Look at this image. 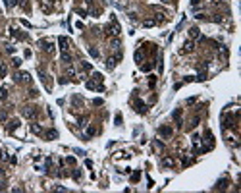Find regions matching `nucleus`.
Returning a JSON list of instances; mask_svg holds the SVG:
<instances>
[{
    "label": "nucleus",
    "instance_id": "nucleus-1",
    "mask_svg": "<svg viewBox=\"0 0 241 193\" xmlns=\"http://www.w3.org/2000/svg\"><path fill=\"white\" fill-rule=\"evenodd\" d=\"M104 31H106L108 35H120V23H118V21H116L114 17H112V23H108V25H106V27H104Z\"/></svg>",
    "mask_w": 241,
    "mask_h": 193
},
{
    "label": "nucleus",
    "instance_id": "nucleus-2",
    "mask_svg": "<svg viewBox=\"0 0 241 193\" xmlns=\"http://www.w3.org/2000/svg\"><path fill=\"white\" fill-rule=\"evenodd\" d=\"M21 116L27 118V120H33V118L37 116V108L35 106H23L21 108Z\"/></svg>",
    "mask_w": 241,
    "mask_h": 193
},
{
    "label": "nucleus",
    "instance_id": "nucleus-3",
    "mask_svg": "<svg viewBox=\"0 0 241 193\" xmlns=\"http://www.w3.org/2000/svg\"><path fill=\"white\" fill-rule=\"evenodd\" d=\"M39 44H41V48H43L44 52H52V50H54V43H52V41H48V39H41Z\"/></svg>",
    "mask_w": 241,
    "mask_h": 193
},
{
    "label": "nucleus",
    "instance_id": "nucleus-4",
    "mask_svg": "<svg viewBox=\"0 0 241 193\" xmlns=\"http://www.w3.org/2000/svg\"><path fill=\"white\" fill-rule=\"evenodd\" d=\"M133 104H135V110H137L139 114H145V112H147V106H145V103H143V100L135 99V103H133Z\"/></svg>",
    "mask_w": 241,
    "mask_h": 193
},
{
    "label": "nucleus",
    "instance_id": "nucleus-5",
    "mask_svg": "<svg viewBox=\"0 0 241 193\" xmlns=\"http://www.w3.org/2000/svg\"><path fill=\"white\" fill-rule=\"evenodd\" d=\"M58 43H60V50H62V52H68L69 43H68V39H66V37H60V39H58Z\"/></svg>",
    "mask_w": 241,
    "mask_h": 193
},
{
    "label": "nucleus",
    "instance_id": "nucleus-6",
    "mask_svg": "<svg viewBox=\"0 0 241 193\" xmlns=\"http://www.w3.org/2000/svg\"><path fill=\"white\" fill-rule=\"evenodd\" d=\"M16 79H17V81H25V83H29V81H31V75H29L27 72H20V73L16 75Z\"/></svg>",
    "mask_w": 241,
    "mask_h": 193
},
{
    "label": "nucleus",
    "instance_id": "nucleus-7",
    "mask_svg": "<svg viewBox=\"0 0 241 193\" xmlns=\"http://www.w3.org/2000/svg\"><path fill=\"white\" fill-rule=\"evenodd\" d=\"M158 133H160V135L162 137H172V127H168V126H164V127H160V130H158Z\"/></svg>",
    "mask_w": 241,
    "mask_h": 193
},
{
    "label": "nucleus",
    "instance_id": "nucleus-8",
    "mask_svg": "<svg viewBox=\"0 0 241 193\" xmlns=\"http://www.w3.org/2000/svg\"><path fill=\"white\" fill-rule=\"evenodd\" d=\"M193 48H195V44H193V41H187V43L183 44V48H182V54H187V52H191Z\"/></svg>",
    "mask_w": 241,
    "mask_h": 193
},
{
    "label": "nucleus",
    "instance_id": "nucleus-9",
    "mask_svg": "<svg viewBox=\"0 0 241 193\" xmlns=\"http://www.w3.org/2000/svg\"><path fill=\"white\" fill-rule=\"evenodd\" d=\"M43 135L50 141V139H56V137H58V131H56V130H48V131H44Z\"/></svg>",
    "mask_w": 241,
    "mask_h": 193
},
{
    "label": "nucleus",
    "instance_id": "nucleus-10",
    "mask_svg": "<svg viewBox=\"0 0 241 193\" xmlns=\"http://www.w3.org/2000/svg\"><path fill=\"white\" fill-rule=\"evenodd\" d=\"M116 64H118V58L110 56L108 60H106V68H108V70H114V68H116Z\"/></svg>",
    "mask_w": 241,
    "mask_h": 193
},
{
    "label": "nucleus",
    "instance_id": "nucleus-11",
    "mask_svg": "<svg viewBox=\"0 0 241 193\" xmlns=\"http://www.w3.org/2000/svg\"><path fill=\"white\" fill-rule=\"evenodd\" d=\"M31 131H33L35 135H43V133H44V130L39 126V124H33V126H31Z\"/></svg>",
    "mask_w": 241,
    "mask_h": 193
},
{
    "label": "nucleus",
    "instance_id": "nucleus-12",
    "mask_svg": "<svg viewBox=\"0 0 241 193\" xmlns=\"http://www.w3.org/2000/svg\"><path fill=\"white\" fill-rule=\"evenodd\" d=\"M72 103L75 104V108H81V104H83V99H81L79 95H73V96H72Z\"/></svg>",
    "mask_w": 241,
    "mask_h": 193
},
{
    "label": "nucleus",
    "instance_id": "nucleus-13",
    "mask_svg": "<svg viewBox=\"0 0 241 193\" xmlns=\"http://www.w3.org/2000/svg\"><path fill=\"white\" fill-rule=\"evenodd\" d=\"M162 164H164V166H168V168H172L175 162H174L172 157H164V158H162Z\"/></svg>",
    "mask_w": 241,
    "mask_h": 193
},
{
    "label": "nucleus",
    "instance_id": "nucleus-14",
    "mask_svg": "<svg viewBox=\"0 0 241 193\" xmlns=\"http://www.w3.org/2000/svg\"><path fill=\"white\" fill-rule=\"evenodd\" d=\"M199 35H201V31H199V27H191V29H189V37H191V39H197Z\"/></svg>",
    "mask_w": 241,
    "mask_h": 193
},
{
    "label": "nucleus",
    "instance_id": "nucleus-15",
    "mask_svg": "<svg viewBox=\"0 0 241 193\" xmlns=\"http://www.w3.org/2000/svg\"><path fill=\"white\" fill-rule=\"evenodd\" d=\"M174 120L178 126H182V110H174Z\"/></svg>",
    "mask_w": 241,
    "mask_h": 193
},
{
    "label": "nucleus",
    "instance_id": "nucleus-16",
    "mask_svg": "<svg viewBox=\"0 0 241 193\" xmlns=\"http://www.w3.org/2000/svg\"><path fill=\"white\" fill-rule=\"evenodd\" d=\"M16 127H20V120H12L10 124H8V130H10V131H14Z\"/></svg>",
    "mask_w": 241,
    "mask_h": 193
},
{
    "label": "nucleus",
    "instance_id": "nucleus-17",
    "mask_svg": "<svg viewBox=\"0 0 241 193\" xmlns=\"http://www.w3.org/2000/svg\"><path fill=\"white\" fill-rule=\"evenodd\" d=\"M89 54H91L93 58H99V56H100V52H99V50H96L95 47H89Z\"/></svg>",
    "mask_w": 241,
    "mask_h": 193
},
{
    "label": "nucleus",
    "instance_id": "nucleus-18",
    "mask_svg": "<svg viewBox=\"0 0 241 193\" xmlns=\"http://www.w3.org/2000/svg\"><path fill=\"white\" fill-rule=\"evenodd\" d=\"M93 81H95L96 85L102 83V75H100V73H93Z\"/></svg>",
    "mask_w": 241,
    "mask_h": 193
},
{
    "label": "nucleus",
    "instance_id": "nucleus-19",
    "mask_svg": "<svg viewBox=\"0 0 241 193\" xmlns=\"http://www.w3.org/2000/svg\"><path fill=\"white\" fill-rule=\"evenodd\" d=\"M120 44H122V43H120V39H118V37L110 41V47H112V48H120Z\"/></svg>",
    "mask_w": 241,
    "mask_h": 193
},
{
    "label": "nucleus",
    "instance_id": "nucleus-20",
    "mask_svg": "<svg viewBox=\"0 0 241 193\" xmlns=\"http://www.w3.org/2000/svg\"><path fill=\"white\" fill-rule=\"evenodd\" d=\"M135 62H139V64L143 62V50H141V48H139L137 52H135Z\"/></svg>",
    "mask_w": 241,
    "mask_h": 193
},
{
    "label": "nucleus",
    "instance_id": "nucleus-21",
    "mask_svg": "<svg viewBox=\"0 0 241 193\" xmlns=\"http://www.w3.org/2000/svg\"><path fill=\"white\" fill-rule=\"evenodd\" d=\"M62 62H66V64L72 62V56H69V52H62Z\"/></svg>",
    "mask_w": 241,
    "mask_h": 193
},
{
    "label": "nucleus",
    "instance_id": "nucleus-22",
    "mask_svg": "<svg viewBox=\"0 0 241 193\" xmlns=\"http://www.w3.org/2000/svg\"><path fill=\"white\" fill-rule=\"evenodd\" d=\"M81 68H83L85 72H91V70H93V66H91L89 62H81Z\"/></svg>",
    "mask_w": 241,
    "mask_h": 193
},
{
    "label": "nucleus",
    "instance_id": "nucleus-23",
    "mask_svg": "<svg viewBox=\"0 0 241 193\" xmlns=\"http://www.w3.org/2000/svg\"><path fill=\"white\" fill-rule=\"evenodd\" d=\"M154 23H156V20H145V21H143V25H145V27H152Z\"/></svg>",
    "mask_w": 241,
    "mask_h": 193
},
{
    "label": "nucleus",
    "instance_id": "nucleus-24",
    "mask_svg": "<svg viewBox=\"0 0 241 193\" xmlns=\"http://www.w3.org/2000/svg\"><path fill=\"white\" fill-rule=\"evenodd\" d=\"M95 133H96V130H95V127H89V130H87V133H85V137H93Z\"/></svg>",
    "mask_w": 241,
    "mask_h": 193
},
{
    "label": "nucleus",
    "instance_id": "nucleus-25",
    "mask_svg": "<svg viewBox=\"0 0 241 193\" xmlns=\"http://www.w3.org/2000/svg\"><path fill=\"white\" fill-rule=\"evenodd\" d=\"M6 95H8V93H6V87H2V89H0V99L4 100V99H6Z\"/></svg>",
    "mask_w": 241,
    "mask_h": 193
},
{
    "label": "nucleus",
    "instance_id": "nucleus-26",
    "mask_svg": "<svg viewBox=\"0 0 241 193\" xmlns=\"http://www.w3.org/2000/svg\"><path fill=\"white\" fill-rule=\"evenodd\" d=\"M152 66H154V64H147V66H141V70L143 72H149V70H152Z\"/></svg>",
    "mask_w": 241,
    "mask_h": 193
},
{
    "label": "nucleus",
    "instance_id": "nucleus-27",
    "mask_svg": "<svg viewBox=\"0 0 241 193\" xmlns=\"http://www.w3.org/2000/svg\"><path fill=\"white\" fill-rule=\"evenodd\" d=\"M16 4H17V0H6V6H8V8L16 6Z\"/></svg>",
    "mask_w": 241,
    "mask_h": 193
},
{
    "label": "nucleus",
    "instance_id": "nucleus-28",
    "mask_svg": "<svg viewBox=\"0 0 241 193\" xmlns=\"http://www.w3.org/2000/svg\"><path fill=\"white\" fill-rule=\"evenodd\" d=\"M73 178H75V180H79V178H81V170H73Z\"/></svg>",
    "mask_w": 241,
    "mask_h": 193
},
{
    "label": "nucleus",
    "instance_id": "nucleus-29",
    "mask_svg": "<svg viewBox=\"0 0 241 193\" xmlns=\"http://www.w3.org/2000/svg\"><path fill=\"white\" fill-rule=\"evenodd\" d=\"M197 79H199V81H205V79H206V73H205V72H201V73H199V77H197Z\"/></svg>",
    "mask_w": 241,
    "mask_h": 193
},
{
    "label": "nucleus",
    "instance_id": "nucleus-30",
    "mask_svg": "<svg viewBox=\"0 0 241 193\" xmlns=\"http://www.w3.org/2000/svg\"><path fill=\"white\" fill-rule=\"evenodd\" d=\"M68 75H72V77H73V75H75V70H73V68H72V66H68Z\"/></svg>",
    "mask_w": 241,
    "mask_h": 193
},
{
    "label": "nucleus",
    "instance_id": "nucleus-31",
    "mask_svg": "<svg viewBox=\"0 0 241 193\" xmlns=\"http://www.w3.org/2000/svg\"><path fill=\"white\" fill-rule=\"evenodd\" d=\"M224 183H226L224 180H220L218 183H216V187H214V189H222V187H224Z\"/></svg>",
    "mask_w": 241,
    "mask_h": 193
},
{
    "label": "nucleus",
    "instance_id": "nucleus-32",
    "mask_svg": "<svg viewBox=\"0 0 241 193\" xmlns=\"http://www.w3.org/2000/svg\"><path fill=\"white\" fill-rule=\"evenodd\" d=\"M116 126H122V114H118V116H116Z\"/></svg>",
    "mask_w": 241,
    "mask_h": 193
},
{
    "label": "nucleus",
    "instance_id": "nucleus-33",
    "mask_svg": "<svg viewBox=\"0 0 241 193\" xmlns=\"http://www.w3.org/2000/svg\"><path fill=\"white\" fill-rule=\"evenodd\" d=\"M93 104H95V106H100V104H102V99H95V100H93Z\"/></svg>",
    "mask_w": 241,
    "mask_h": 193
},
{
    "label": "nucleus",
    "instance_id": "nucleus-34",
    "mask_svg": "<svg viewBox=\"0 0 241 193\" xmlns=\"http://www.w3.org/2000/svg\"><path fill=\"white\" fill-rule=\"evenodd\" d=\"M139 176H141V174H139V172H135V174L131 176V182H137V180H139Z\"/></svg>",
    "mask_w": 241,
    "mask_h": 193
},
{
    "label": "nucleus",
    "instance_id": "nucleus-35",
    "mask_svg": "<svg viewBox=\"0 0 241 193\" xmlns=\"http://www.w3.org/2000/svg\"><path fill=\"white\" fill-rule=\"evenodd\" d=\"M20 64H21L20 58H14V66H16V68H20Z\"/></svg>",
    "mask_w": 241,
    "mask_h": 193
},
{
    "label": "nucleus",
    "instance_id": "nucleus-36",
    "mask_svg": "<svg viewBox=\"0 0 241 193\" xmlns=\"http://www.w3.org/2000/svg\"><path fill=\"white\" fill-rule=\"evenodd\" d=\"M54 189H56V191H68L66 187H62V185H54Z\"/></svg>",
    "mask_w": 241,
    "mask_h": 193
},
{
    "label": "nucleus",
    "instance_id": "nucleus-37",
    "mask_svg": "<svg viewBox=\"0 0 241 193\" xmlns=\"http://www.w3.org/2000/svg\"><path fill=\"white\" fill-rule=\"evenodd\" d=\"M66 160H68V164H75V158H73V157H68Z\"/></svg>",
    "mask_w": 241,
    "mask_h": 193
},
{
    "label": "nucleus",
    "instance_id": "nucleus-38",
    "mask_svg": "<svg viewBox=\"0 0 241 193\" xmlns=\"http://www.w3.org/2000/svg\"><path fill=\"white\" fill-rule=\"evenodd\" d=\"M199 2H201V0H191V6H197Z\"/></svg>",
    "mask_w": 241,
    "mask_h": 193
},
{
    "label": "nucleus",
    "instance_id": "nucleus-39",
    "mask_svg": "<svg viewBox=\"0 0 241 193\" xmlns=\"http://www.w3.org/2000/svg\"><path fill=\"white\" fill-rule=\"evenodd\" d=\"M162 2H170V0H162Z\"/></svg>",
    "mask_w": 241,
    "mask_h": 193
},
{
    "label": "nucleus",
    "instance_id": "nucleus-40",
    "mask_svg": "<svg viewBox=\"0 0 241 193\" xmlns=\"http://www.w3.org/2000/svg\"><path fill=\"white\" fill-rule=\"evenodd\" d=\"M87 2H89V4H91V2H93V0H87Z\"/></svg>",
    "mask_w": 241,
    "mask_h": 193
}]
</instances>
